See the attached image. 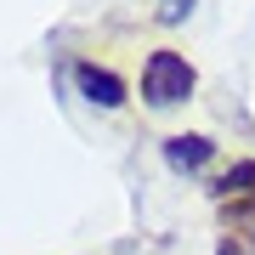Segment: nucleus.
Wrapping results in <instances>:
<instances>
[{
	"label": "nucleus",
	"instance_id": "obj_2",
	"mask_svg": "<svg viewBox=\"0 0 255 255\" xmlns=\"http://www.w3.org/2000/svg\"><path fill=\"white\" fill-rule=\"evenodd\" d=\"M74 80H80V91L97 102V108H119V102H125V80H119V74H108V68H97V63H80V74H74Z\"/></svg>",
	"mask_w": 255,
	"mask_h": 255
},
{
	"label": "nucleus",
	"instance_id": "obj_3",
	"mask_svg": "<svg viewBox=\"0 0 255 255\" xmlns=\"http://www.w3.org/2000/svg\"><path fill=\"white\" fill-rule=\"evenodd\" d=\"M210 153H216L210 136H164V164L170 170H204Z\"/></svg>",
	"mask_w": 255,
	"mask_h": 255
},
{
	"label": "nucleus",
	"instance_id": "obj_1",
	"mask_svg": "<svg viewBox=\"0 0 255 255\" xmlns=\"http://www.w3.org/2000/svg\"><path fill=\"white\" fill-rule=\"evenodd\" d=\"M193 85H199V74H193L187 57H176V51H153L147 68H142V97L153 102V108H176V102H187Z\"/></svg>",
	"mask_w": 255,
	"mask_h": 255
},
{
	"label": "nucleus",
	"instance_id": "obj_4",
	"mask_svg": "<svg viewBox=\"0 0 255 255\" xmlns=\"http://www.w3.org/2000/svg\"><path fill=\"white\" fill-rule=\"evenodd\" d=\"M221 204H233V210H255V159H238L227 176H221Z\"/></svg>",
	"mask_w": 255,
	"mask_h": 255
}]
</instances>
